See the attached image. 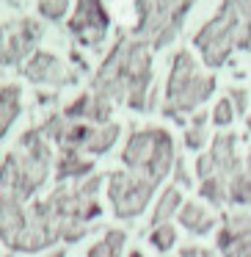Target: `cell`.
Listing matches in <instances>:
<instances>
[{"label": "cell", "instance_id": "8", "mask_svg": "<svg viewBox=\"0 0 251 257\" xmlns=\"http://www.w3.org/2000/svg\"><path fill=\"white\" fill-rule=\"evenodd\" d=\"M179 207H182V194H179V188H174V185H168L166 191L160 194V199H157L155 205V213H152V224H168V218L177 216Z\"/></svg>", "mask_w": 251, "mask_h": 257}, {"label": "cell", "instance_id": "20", "mask_svg": "<svg viewBox=\"0 0 251 257\" xmlns=\"http://www.w3.org/2000/svg\"><path fill=\"white\" fill-rule=\"evenodd\" d=\"M130 257H144V254H141L138 249H133V251H130Z\"/></svg>", "mask_w": 251, "mask_h": 257}, {"label": "cell", "instance_id": "18", "mask_svg": "<svg viewBox=\"0 0 251 257\" xmlns=\"http://www.w3.org/2000/svg\"><path fill=\"white\" fill-rule=\"evenodd\" d=\"M179 257H215L210 249H199V246H185Z\"/></svg>", "mask_w": 251, "mask_h": 257}, {"label": "cell", "instance_id": "5", "mask_svg": "<svg viewBox=\"0 0 251 257\" xmlns=\"http://www.w3.org/2000/svg\"><path fill=\"white\" fill-rule=\"evenodd\" d=\"M25 75H28L34 83H50V86H64L72 78H67V69L58 61L53 53H34L31 61L25 64Z\"/></svg>", "mask_w": 251, "mask_h": 257}, {"label": "cell", "instance_id": "19", "mask_svg": "<svg viewBox=\"0 0 251 257\" xmlns=\"http://www.w3.org/2000/svg\"><path fill=\"white\" fill-rule=\"evenodd\" d=\"M243 174H245V180H248V188H251V150H248V155H245V163H243Z\"/></svg>", "mask_w": 251, "mask_h": 257}, {"label": "cell", "instance_id": "1", "mask_svg": "<svg viewBox=\"0 0 251 257\" xmlns=\"http://www.w3.org/2000/svg\"><path fill=\"white\" fill-rule=\"evenodd\" d=\"M122 161L127 166V172L144 174L155 185L163 183L166 174L171 172V166L177 163V158H174V141L168 136V130H163V127L135 130L122 152Z\"/></svg>", "mask_w": 251, "mask_h": 257}, {"label": "cell", "instance_id": "2", "mask_svg": "<svg viewBox=\"0 0 251 257\" xmlns=\"http://www.w3.org/2000/svg\"><path fill=\"white\" fill-rule=\"evenodd\" d=\"M155 191V183L144 174L135 172H113L108 177V199L113 205V213L119 218H135Z\"/></svg>", "mask_w": 251, "mask_h": 257}, {"label": "cell", "instance_id": "15", "mask_svg": "<svg viewBox=\"0 0 251 257\" xmlns=\"http://www.w3.org/2000/svg\"><path fill=\"white\" fill-rule=\"evenodd\" d=\"M207 144V130L204 127H188L185 133V147L188 150H201Z\"/></svg>", "mask_w": 251, "mask_h": 257}, {"label": "cell", "instance_id": "12", "mask_svg": "<svg viewBox=\"0 0 251 257\" xmlns=\"http://www.w3.org/2000/svg\"><path fill=\"white\" fill-rule=\"evenodd\" d=\"M149 240H152V246H155L157 251H168L174 243H177V229H174L171 224H157V227L152 229Z\"/></svg>", "mask_w": 251, "mask_h": 257}, {"label": "cell", "instance_id": "4", "mask_svg": "<svg viewBox=\"0 0 251 257\" xmlns=\"http://www.w3.org/2000/svg\"><path fill=\"white\" fill-rule=\"evenodd\" d=\"M69 31L86 47L100 45L105 39V31H108V12L102 6V0H78L75 14L69 20Z\"/></svg>", "mask_w": 251, "mask_h": 257}, {"label": "cell", "instance_id": "7", "mask_svg": "<svg viewBox=\"0 0 251 257\" xmlns=\"http://www.w3.org/2000/svg\"><path fill=\"white\" fill-rule=\"evenodd\" d=\"M119 139V124L116 122H108V124H91L89 130V139H86V152H91V155H102V152H108L113 144H116Z\"/></svg>", "mask_w": 251, "mask_h": 257}, {"label": "cell", "instance_id": "21", "mask_svg": "<svg viewBox=\"0 0 251 257\" xmlns=\"http://www.w3.org/2000/svg\"><path fill=\"white\" fill-rule=\"evenodd\" d=\"M245 127H248V133H251V113H248V119H245Z\"/></svg>", "mask_w": 251, "mask_h": 257}, {"label": "cell", "instance_id": "11", "mask_svg": "<svg viewBox=\"0 0 251 257\" xmlns=\"http://www.w3.org/2000/svg\"><path fill=\"white\" fill-rule=\"evenodd\" d=\"M199 194L204 196L207 202H212V205H223V202H229L226 199V180H221V177H207V180H201V185H199Z\"/></svg>", "mask_w": 251, "mask_h": 257}, {"label": "cell", "instance_id": "16", "mask_svg": "<svg viewBox=\"0 0 251 257\" xmlns=\"http://www.w3.org/2000/svg\"><path fill=\"white\" fill-rule=\"evenodd\" d=\"M229 102H232L234 113H245L248 111V102H251V94L245 89H232L229 91Z\"/></svg>", "mask_w": 251, "mask_h": 257}, {"label": "cell", "instance_id": "14", "mask_svg": "<svg viewBox=\"0 0 251 257\" xmlns=\"http://www.w3.org/2000/svg\"><path fill=\"white\" fill-rule=\"evenodd\" d=\"M69 9V0H39V12L47 20H61Z\"/></svg>", "mask_w": 251, "mask_h": 257}, {"label": "cell", "instance_id": "9", "mask_svg": "<svg viewBox=\"0 0 251 257\" xmlns=\"http://www.w3.org/2000/svg\"><path fill=\"white\" fill-rule=\"evenodd\" d=\"M89 172H91V163L86 158H80L78 150H64V155L58 158V180L86 177Z\"/></svg>", "mask_w": 251, "mask_h": 257}, {"label": "cell", "instance_id": "17", "mask_svg": "<svg viewBox=\"0 0 251 257\" xmlns=\"http://www.w3.org/2000/svg\"><path fill=\"white\" fill-rule=\"evenodd\" d=\"M196 174H199V180H207V177L215 174V166H212L210 152H207V155H199V161H196Z\"/></svg>", "mask_w": 251, "mask_h": 257}, {"label": "cell", "instance_id": "3", "mask_svg": "<svg viewBox=\"0 0 251 257\" xmlns=\"http://www.w3.org/2000/svg\"><path fill=\"white\" fill-rule=\"evenodd\" d=\"M193 45L199 47V53H201L207 67H221V64H226L229 53L237 47V42H234V34H232V28H229V23L221 14H215V17H212L210 23H204V28L193 36Z\"/></svg>", "mask_w": 251, "mask_h": 257}, {"label": "cell", "instance_id": "10", "mask_svg": "<svg viewBox=\"0 0 251 257\" xmlns=\"http://www.w3.org/2000/svg\"><path fill=\"white\" fill-rule=\"evenodd\" d=\"M124 240H127V235H124L122 229H108L105 238L97 240V243L86 251V257H119Z\"/></svg>", "mask_w": 251, "mask_h": 257}, {"label": "cell", "instance_id": "6", "mask_svg": "<svg viewBox=\"0 0 251 257\" xmlns=\"http://www.w3.org/2000/svg\"><path fill=\"white\" fill-rule=\"evenodd\" d=\"M177 216H179V224H182L185 229H190L193 235H204L215 227V216H212L207 207H201L199 202H182Z\"/></svg>", "mask_w": 251, "mask_h": 257}, {"label": "cell", "instance_id": "13", "mask_svg": "<svg viewBox=\"0 0 251 257\" xmlns=\"http://www.w3.org/2000/svg\"><path fill=\"white\" fill-rule=\"evenodd\" d=\"M232 119H234L232 102H229V97H221V100L215 102V108H212V122H215L218 127H226V124H232Z\"/></svg>", "mask_w": 251, "mask_h": 257}]
</instances>
